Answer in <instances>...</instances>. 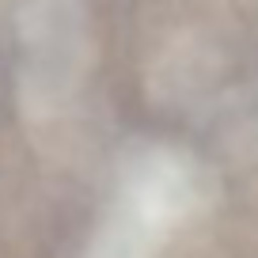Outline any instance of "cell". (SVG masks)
<instances>
[{"label":"cell","mask_w":258,"mask_h":258,"mask_svg":"<svg viewBox=\"0 0 258 258\" xmlns=\"http://www.w3.org/2000/svg\"><path fill=\"white\" fill-rule=\"evenodd\" d=\"M23 91L34 110L57 106L80 84L88 34H84L80 0H34L23 23Z\"/></svg>","instance_id":"1"}]
</instances>
